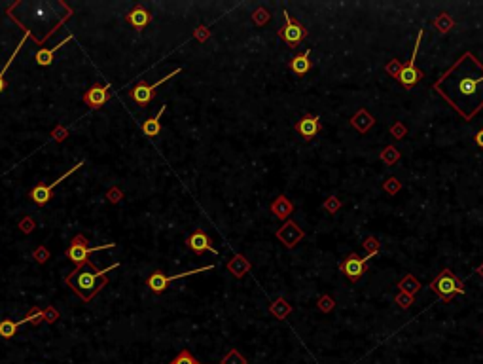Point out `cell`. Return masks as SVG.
Wrapping results in <instances>:
<instances>
[{
    "instance_id": "obj_35",
    "label": "cell",
    "mask_w": 483,
    "mask_h": 364,
    "mask_svg": "<svg viewBox=\"0 0 483 364\" xmlns=\"http://www.w3.org/2000/svg\"><path fill=\"white\" fill-rule=\"evenodd\" d=\"M402 69H404V67H402V63H400L398 59H392V61H390V63L385 67L387 74H390L392 78H396V80H398V76H400V72H402Z\"/></svg>"
},
{
    "instance_id": "obj_12",
    "label": "cell",
    "mask_w": 483,
    "mask_h": 364,
    "mask_svg": "<svg viewBox=\"0 0 483 364\" xmlns=\"http://www.w3.org/2000/svg\"><path fill=\"white\" fill-rule=\"evenodd\" d=\"M46 317V313H42V311H38V309H34L32 313H29L25 317V319H21V320H17V322H13V320H2L0 322V336L2 338H12L13 334H15V330H17L21 325H25V322H40V320Z\"/></svg>"
},
{
    "instance_id": "obj_32",
    "label": "cell",
    "mask_w": 483,
    "mask_h": 364,
    "mask_svg": "<svg viewBox=\"0 0 483 364\" xmlns=\"http://www.w3.org/2000/svg\"><path fill=\"white\" fill-rule=\"evenodd\" d=\"M324 209H326V213L335 214L341 209V199L339 197H335V195H330L328 199L324 201Z\"/></svg>"
},
{
    "instance_id": "obj_15",
    "label": "cell",
    "mask_w": 483,
    "mask_h": 364,
    "mask_svg": "<svg viewBox=\"0 0 483 364\" xmlns=\"http://www.w3.org/2000/svg\"><path fill=\"white\" fill-rule=\"evenodd\" d=\"M296 129L305 140L315 138L316 135H318V131H320V116H311V114H307V116H304V118L296 124Z\"/></svg>"
},
{
    "instance_id": "obj_7",
    "label": "cell",
    "mask_w": 483,
    "mask_h": 364,
    "mask_svg": "<svg viewBox=\"0 0 483 364\" xmlns=\"http://www.w3.org/2000/svg\"><path fill=\"white\" fill-rule=\"evenodd\" d=\"M214 270V266H205V268H199V270H192V271H184V273H176V275H171L167 277L163 271H154L152 275L148 277V281H146V285H148V289L152 290V292H155V294H159V292H163V290L167 289L169 282H173L174 279H182V277H190V275H195V273H205V271H211Z\"/></svg>"
},
{
    "instance_id": "obj_13",
    "label": "cell",
    "mask_w": 483,
    "mask_h": 364,
    "mask_svg": "<svg viewBox=\"0 0 483 364\" xmlns=\"http://www.w3.org/2000/svg\"><path fill=\"white\" fill-rule=\"evenodd\" d=\"M188 247L192 249L195 254H203V252H212L214 256H218V251L212 247L211 243V237L207 235L205 232H201V230H197V232H193L190 237H188Z\"/></svg>"
},
{
    "instance_id": "obj_11",
    "label": "cell",
    "mask_w": 483,
    "mask_h": 364,
    "mask_svg": "<svg viewBox=\"0 0 483 364\" xmlns=\"http://www.w3.org/2000/svg\"><path fill=\"white\" fill-rule=\"evenodd\" d=\"M277 235V239H279L280 243L286 247V249H292V247H296L301 239L305 237L304 230L297 226L294 220H286L285 226L280 228L279 232L275 233Z\"/></svg>"
},
{
    "instance_id": "obj_31",
    "label": "cell",
    "mask_w": 483,
    "mask_h": 364,
    "mask_svg": "<svg viewBox=\"0 0 483 364\" xmlns=\"http://www.w3.org/2000/svg\"><path fill=\"white\" fill-rule=\"evenodd\" d=\"M269 19H271V13L267 12L266 8H258V10H254V13H252V21H254L256 25H266Z\"/></svg>"
},
{
    "instance_id": "obj_16",
    "label": "cell",
    "mask_w": 483,
    "mask_h": 364,
    "mask_svg": "<svg viewBox=\"0 0 483 364\" xmlns=\"http://www.w3.org/2000/svg\"><path fill=\"white\" fill-rule=\"evenodd\" d=\"M269 209H271V213L280 220H288L290 214L294 213V205H292V201L288 199L286 195H279V197L269 205Z\"/></svg>"
},
{
    "instance_id": "obj_3",
    "label": "cell",
    "mask_w": 483,
    "mask_h": 364,
    "mask_svg": "<svg viewBox=\"0 0 483 364\" xmlns=\"http://www.w3.org/2000/svg\"><path fill=\"white\" fill-rule=\"evenodd\" d=\"M430 289L440 296L441 300H446V301L453 300V296L465 294V285H462V281H458L451 270L441 271L440 275L430 282Z\"/></svg>"
},
{
    "instance_id": "obj_4",
    "label": "cell",
    "mask_w": 483,
    "mask_h": 364,
    "mask_svg": "<svg viewBox=\"0 0 483 364\" xmlns=\"http://www.w3.org/2000/svg\"><path fill=\"white\" fill-rule=\"evenodd\" d=\"M114 247H116V243H106V245H100V247H87L86 237H84L82 233H78V235L72 239L70 247L67 249V258L70 260V262L82 266V264H86L87 262V256H89L91 252L105 251V249H114Z\"/></svg>"
},
{
    "instance_id": "obj_6",
    "label": "cell",
    "mask_w": 483,
    "mask_h": 364,
    "mask_svg": "<svg viewBox=\"0 0 483 364\" xmlns=\"http://www.w3.org/2000/svg\"><path fill=\"white\" fill-rule=\"evenodd\" d=\"M421 40H422V29H419V32H417V42L415 46H413V53H411V57H409L408 65L402 69V72H400V76H398V82L402 84V86H406V88H413L419 80H422V72L415 67V61H417V51H419V46H421Z\"/></svg>"
},
{
    "instance_id": "obj_8",
    "label": "cell",
    "mask_w": 483,
    "mask_h": 364,
    "mask_svg": "<svg viewBox=\"0 0 483 364\" xmlns=\"http://www.w3.org/2000/svg\"><path fill=\"white\" fill-rule=\"evenodd\" d=\"M82 165H84V161H78V164H76L74 167H70V169H68L67 173H65V175H61L59 178H57V180H53L51 184H48V186H46V184L34 186V188L31 190V199L34 201L36 205H46V203H48V201L51 199L53 188H55V186H59V184H61V182L65 180V178H68V176L72 175V173H76V171L80 169Z\"/></svg>"
},
{
    "instance_id": "obj_38",
    "label": "cell",
    "mask_w": 483,
    "mask_h": 364,
    "mask_svg": "<svg viewBox=\"0 0 483 364\" xmlns=\"http://www.w3.org/2000/svg\"><path fill=\"white\" fill-rule=\"evenodd\" d=\"M195 36H197L199 40H201V42H205V40L209 38V31H207L205 27H199L197 31H195Z\"/></svg>"
},
{
    "instance_id": "obj_1",
    "label": "cell",
    "mask_w": 483,
    "mask_h": 364,
    "mask_svg": "<svg viewBox=\"0 0 483 364\" xmlns=\"http://www.w3.org/2000/svg\"><path fill=\"white\" fill-rule=\"evenodd\" d=\"M434 91L470 122L483 108V65L468 51L434 84Z\"/></svg>"
},
{
    "instance_id": "obj_10",
    "label": "cell",
    "mask_w": 483,
    "mask_h": 364,
    "mask_svg": "<svg viewBox=\"0 0 483 364\" xmlns=\"http://www.w3.org/2000/svg\"><path fill=\"white\" fill-rule=\"evenodd\" d=\"M368 260H372L370 254H366L364 258H360L356 252H353V254H349V256L341 262L339 270L343 271L351 281L356 282V281H360L362 275L366 273V264H368Z\"/></svg>"
},
{
    "instance_id": "obj_2",
    "label": "cell",
    "mask_w": 483,
    "mask_h": 364,
    "mask_svg": "<svg viewBox=\"0 0 483 364\" xmlns=\"http://www.w3.org/2000/svg\"><path fill=\"white\" fill-rule=\"evenodd\" d=\"M118 266L119 264L116 262V264L108 266L106 270H97L93 264L86 262V264L78 266V268L67 277V282L72 287V290L80 296L82 300L89 301L95 294H99L100 289L106 287V282H108L106 273L110 270H114V268H118Z\"/></svg>"
},
{
    "instance_id": "obj_29",
    "label": "cell",
    "mask_w": 483,
    "mask_h": 364,
    "mask_svg": "<svg viewBox=\"0 0 483 364\" xmlns=\"http://www.w3.org/2000/svg\"><path fill=\"white\" fill-rule=\"evenodd\" d=\"M400 188H402V182L398 180L396 176H389V178L385 180V184H383V190L389 195L398 194V192H400Z\"/></svg>"
},
{
    "instance_id": "obj_22",
    "label": "cell",
    "mask_w": 483,
    "mask_h": 364,
    "mask_svg": "<svg viewBox=\"0 0 483 364\" xmlns=\"http://www.w3.org/2000/svg\"><path fill=\"white\" fill-rule=\"evenodd\" d=\"M309 57H311V50H305L301 55H296L294 59L290 61V69L296 72L297 76H304V74H307L309 72V69H311V61H309Z\"/></svg>"
},
{
    "instance_id": "obj_18",
    "label": "cell",
    "mask_w": 483,
    "mask_h": 364,
    "mask_svg": "<svg viewBox=\"0 0 483 364\" xmlns=\"http://www.w3.org/2000/svg\"><path fill=\"white\" fill-rule=\"evenodd\" d=\"M375 124V118H373L372 114L368 112L366 108H360L358 112L354 114L353 118H351V126L356 129V131H360V133H366L370 127Z\"/></svg>"
},
{
    "instance_id": "obj_21",
    "label": "cell",
    "mask_w": 483,
    "mask_h": 364,
    "mask_svg": "<svg viewBox=\"0 0 483 364\" xmlns=\"http://www.w3.org/2000/svg\"><path fill=\"white\" fill-rule=\"evenodd\" d=\"M72 38H74L72 34H68V36L65 38V40H63L61 44L53 46L51 50H40V51L36 53V63L40 65V67H48V65H51V63H53V55H55V51H57V50H61V48H63L65 44H68V42H70Z\"/></svg>"
},
{
    "instance_id": "obj_24",
    "label": "cell",
    "mask_w": 483,
    "mask_h": 364,
    "mask_svg": "<svg viewBox=\"0 0 483 364\" xmlns=\"http://www.w3.org/2000/svg\"><path fill=\"white\" fill-rule=\"evenodd\" d=\"M398 289H400V292H406V294H409V296H415L417 292H419V289H421V282L417 281L411 273H408L402 281L398 282Z\"/></svg>"
},
{
    "instance_id": "obj_20",
    "label": "cell",
    "mask_w": 483,
    "mask_h": 364,
    "mask_svg": "<svg viewBox=\"0 0 483 364\" xmlns=\"http://www.w3.org/2000/svg\"><path fill=\"white\" fill-rule=\"evenodd\" d=\"M165 110H167V105H163V107L159 108V112L155 114L154 118H148L146 122H143V133L146 135V137H155V135H159V131H161L159 119H161V116H163Z\"/></svg>"
},
{
    "instance_id": "obj_25",
    "label": "cell",
    "mask_w": 483,
    "mask_h": 364,
    "mask_svg": "<svg viewBox=\"0 0 483 364\" xmlns=\"http://www.w3.org/2000/svg\"><path fill=\"white\" fill-rule=\"evenodd\" d=\"M453 27H455V21H453L451 15L446 13V12L440 13L438 17L434 19V29H436L438 32H441V34H444V32H449Z\"/></svg>"
},
{
    "instance_id": "obj_23",
    "label": "cell",
    "mask_w": 483,
    "mask_h": 364,
    "mask_svg": "<svg viewBox=\"0 0 483 364\" xmlns=\"http://www.w3.org/2000/svg\"><path fill=\"white\" fill-rule=\"evenodd\" d=\"M269 311H271V315L275 317V319L285 320L286 317L292 313V306L285 300V298H277V300L269 306Z\"/></svg>"
},
{
    "instance_id": "obj_5",
    "label": "cell",
    "mask_w": 483,
    "mask_h": 364,
    "mask_svg": "<svg viewBox=\"0 0 483 364\" xmlns=\"http://www.w3.org/2000/svg\"><path fill=\"white\" fill-rule=\"evenodd\" d=\"M182 72V69H174L173 72H169L167 76H163L161 80H157V82H154L152 86H148L146 82H140V84H136L135 88L131 89V99L135 100V103H138L140 107H146L148 105L150 100L154 99L155 97V89L159 88L161 84H165L167 80H171L173 76H176V74H180Z\"/></svg>"
},
{
    "instance_id": "obj_17",
    "label": "cell",
    "mask_w": 483,
    "mask_h": 364,
    "mask_svg": "<svg viewBox=\"0 0 483 364\" xmlns=\"http://www.w3.org/2000/svg\"><path fill=\"white\" fill-rule=\"evenodd\" d=\"M250 268H252L250 260H247V258L243 256V254H235V256H233L228 262L229 273H231L233 277H237V279H241V277L247 275L248 271H250Z\"/></svg>"
},
{
    "instance_id": "obj_39",
    "label": "cell",
    "mask_w": 483,
    "mask_h": 364,
    "mask_svg": "<svg viewBox=\"0 0 483 364\" xmlns=\"http://www.w3.org/2000/svg\"><path fill=\"white\" fill-rule=\"evenodd\" d=\"M474 143H476L479 148H483V129H479V131L474 135Z\"/></svg>"
},
{
    "instance_id": "obj_28",
    "label": "cell",
    "mask_w": 483,
    "mask_h": 364,
    "mask_svg": "<svg viewBox=\"0 0 483 364\" xmlns=\"http://www.w3.org/2000/svg\"><path fill=\"white\" fill-rule=\"evenodd\" d=\"M169 364H203V362H199V360H195L193 358V355L188 349H182V351L176 355V357L171 360ZM220 364H224V362H220Z\"/></svg>"
},
{
    "instance_id": "obj_34",
    "label": "cell",
    "mask_w": 483,
    "mask_h": 364,
    "mask_svg": "<svg viewBox=\"0 0 483 364\" xmlns=\"http://www.w3.org/2000/svg\"><path fill=\"white\" fill-rule=\"evenodd\" d=\"M379 247H381V245H379V241H377V239H375V237H368V239H366V241H364L366 254H370V256H372V258L375 256V254H377V252H379Z\"/></svg>"
},
{
    "instance_id": "obj_19",
    "label": "cell",
    "mask_w": 483,
    "mask_h": 364,
    "mask_svg": "<svg viewBox=\"0 0 483 364\" xmlns=\"http://www.w3.org/2000/svg\"><path fill=\"white\" fill-rule=\"evenodd\" d=\"M127 21H129L135 29H144V27L150 23V12L144 10L143 6H135L127 13Z\"/></svg>"
},
{
    "instance_id": "obj_26",
    "label": "cell",
    "mask_w": 483,
    "mask_h": 364,
    "mask_svg": "<svg viewBox=\"0 0 483 364\" xmlns=\"http://www.w3.org/2000/svg\"><path fill=\"white\" fill-rule=\"evenodd\" d=\"M400 159V152H398L396 146H387V148H383V152H381V161H385L387 165H394Z\"/></svg>"
},
{
    "instance_id": "obj_30",
    "label": "cell",
    "mask_w": 483,
    "mask_h": 364,
    "mask_svg": "<svg viewBox=\"0 0 483 364\" xmlns=\"http://www.w3.org/2000/svg\"><path fill=\"white\" fill-rule=\"evenodd\" d=\"M224 364H247V358L243 357L241 353L237 351V349H231V351L224 357V360H222Z\"/></svg>"
},
{
    "instance_id": "obj_36",
    "label": "cell",
    "mask_w": 483,
    "mask_h": 364,
    "mask_svg": "<svg viewBox=\"0 0 483 364\" xmlns=\"http://www.w3.org/2000/svg\"><path fill=\"white\" fill-rule=\"evenodd\" d=\"M394 301H396L402 309H409L411 308V304H413V296L406 294V292H400V294L394 298Z\"/></svg>"
},
{
    "instance_id": "obj_27",
    "label": "cell",
    "mask_w": 483,
    "mask_h": 364,
    "mask_svg": "<svg viewBox=\"0 0 483 364\" xmlns=\"http://www.w3.org/2000/svg\"><path fill=\"white\" fill-rule=\"evenodd\" d=\"M29 34H31V31H29V32H27V34H25V36H23V40L19 42V46H17V48H15V51H13V53H12V59H10V61H8V63L4 65V69L0 70V93H2L4 89H6V80H4V72H6V70H8V67H10V63H12L13 59H15V55H17V53H19V50H21V46L25 44V40H27V36H29Z\"/></svg>"
},
{
    "instance_id": "obj_14",
    "label": "cell",
    "mask_w": 483,
    "mask_h": 364,
    "mask_svg": "<svg viewBox=\"0 0 483 364\" xmlns=\"http://www.w3.org/2000/svg\"><path fill=\"white\" fill-rule=\"evenodd\" d=\"M108 86H103V84H95L91 89H87L86 95H84V103L91 108H100L106 100L110 99V91H108Z\"/></svg>"
},
{
    "instance_id": "obj_9",
    "label": "cell",
    "mask_w": 483,
    "mask_h": 364,
    "mask_svg": "<svg viewBox=\"0 0 483 364\" xmlns=\"http://www.w3.org/2000/svg\"><path fill=\"white\" fill-rule=\"evenodd\" d=\"M285 21L286 23L285 27H283V31L279 32V36L283 38L290 48H294V46H297L307 36V31H305V27L301 25L299 21H296V19L292 17L288 12H285Z\"/></svg>"
},
{
    "instance_id": "obj_37",
    "label": "cell",
    "mask_w": 483,
    "mask_h": 364,
    "mask_svg": "<svg viewBox=\"0 0 483 364\" xmlns=\"http://www.w3.org/2000/svg\"><path fill=\"white\" fill-rule=\"evenodd\" d=\"M390 135L394 138H404L406 135H408V129H406V126H402L400 122H396L394 126L390 127Z\"/></svg>"
},
{
    "instance_id": "obj_33",
    "label": "cell",
    "mask_w": 483,
    "mask_h": 364,
    "mask_svg": "<svg viewBox=\"0 0 483 364\" xmlns=\"http://www.w3.org/2000/svg\"><path fill=\"white\" fill-rule=\"evenodd\" d=\"M334 308H335V301L332 296H320V298H318V309H320L322 313H330Z\"/></svg>"
}]
</instances>
